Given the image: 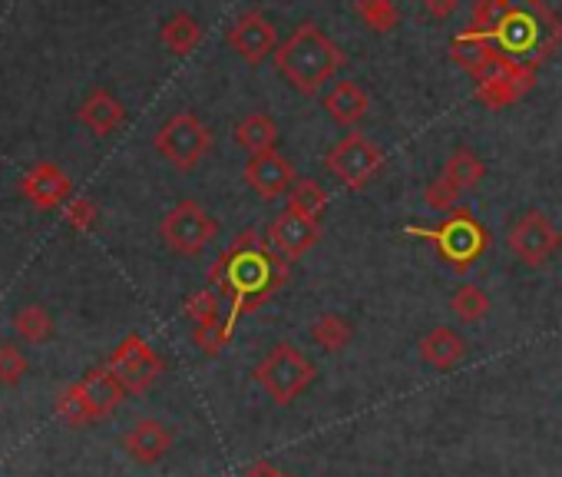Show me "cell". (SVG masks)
Instances as JSON below:
<instances>
[{
	"instance_id": "cell-1",
	"label": "cell",
	"mask_w": 562,
	"mask_h": 477,
	"mask_svg": "<svg viewBox=\"0 0 562 477\" xmlns=\"http://www.w3.org/2000/svg\"><path fill=\"white\" fill-rule=\"evenodd\" d=\"M285 279H289V263L268 253L255 239V232L238 235V243L212 269V282L222 286V292L232 299V312H228L232 325L241 315L261 309L281 286H285Z\"/></svg>"
},
{
	"instance_id": "cell-2",
	"label": "cell",
	"mask_w": 562,
	"mask_h": 477,
	"mask_svg": "<svg viewBox=\"0 0 562 477\" xmlns=\"http://www.w3.org/2000/svg\"><path fill=\"white\" fill-rule=\"evenodd\" d=\"M274 67L299 93L315 97L345 64L341 47L318 27V24H302L295 27L274 51Z\"/></svg>"
},
{
	"instance_id": "cell-3",
	"label": "cell",
	"mask_w": 562,
	"mask_h": 477,
	"mask_svg": "<svg viewBox=\"0 0 562 477\" xmlns=\"http://www.w3.org/2000/svg\"><path fill=\"white\" fill-rule=\"evenodd\" d=\"M315 362L289 345V342H281L274 345L258 365H255V381L261 385V391L274 401V404H292L295 398H302L312 385H315Z\"/></svg>"
},
{
	"instance_id": "cell-4",
	"label": "cell",
	"mask_w": 562,
	"mask_h": 477,
	"mask_svg": "<svg viewBox=\"0 0 562 477\" xmlns=\"http://www.w3.org/2000/svg\"><path fill=\"white\" fill-rule=\"evenodd\" d=\"M126 398V388L120 385V378L106 368H93L87 371L77 385H70L60 401H57V411L67 424H93L106 414H113Z\"/></svg>"
},
{
	"instance_id": "cell-5",
	"label": "cell",
	"mask_w": 562,
	"mask_h": 477,
	"mask_svg": "<svg viewBox=\"0 0 562 477\" xmlns=\"http://www.w3.org/2000/svg\"><path fill=\"white\" fill-rule=\"evenodd\" d=\"M411 235H420V239H430V243L437 246V253L457 269V273H467L473 259H480L490 246V235L486 229L463 209H457L440 229H417L411 225L407 229Z\"/></svg>"
},
{
	"instance_id": "cell-6",
	"label": "cell",
	"mask_w": 562,
	"mask_h": 477,
	"mask_svg": "<svg viewBox=\"0 0 562 477\" xmlns=\"http://www.w3.org/2000/svg\"><path fill=\"white\" fill-rule=\"evenodd\" d=\"M159 235H162V243L172 253H179V256H199V253L209 249V243L218 235V222L195 199H182L159 222Z\"/></svg>"
},
{
	"instance_id": "cell-7",
	"label": "cell",
	"mask_w": 562,
	"mask_h": 477,
	"mask_svg": "<svg viewBox=\"0 0 562 477\" xmlns=\"http://www.w3.org/2000/svg\"><path fill=\"white\" fill-rule=\"evenodd\" d=\"M209 146H212V133L195 113H176L156 133V153L182 173L195 169L205 159Z\"/></svg>"
},
{
	"instance_id": "cell-8",
	"label": "cell",
	"mask_w": 562,
	"mask_h": 477,
	"mask_svg": "<svg viewBox=\"0 0 562 477\" xmlns=\"http://www.w3.org/2000/svg\"><path fill=\"white\" fill-rule=\"evenodd\" d=\"M506 243H509L513 256H516L522 266L539 269V266H546V263L559 253V246H562V232L549 222L546 212L526 209V212H519V215L513 219V225H509V232H506Z\"/></svg>"
},
{
	"instance_id": "cell-9",
	"label": "cell",
	"mask_w": 562,
	"mask_h": 477,
	"mask_svg": "<svg viewBox=\"0 0 562 477\" xmlns=\"http://www.w3.org/2000/svg\"><path fill=\"white\" fill-rule=\"evenodd\" d=\"M325 166H328V173H331L341 186H348V189H364V186L384 169V153H381V146H374L368 136L348 133V136H341V140L328 149Z\"/></svg>"
},
{
	"instance_id": "cell-10",
	"label": "cell",
	"mask_w": 562,
	"mask_h": 477,
	"mask_svg": "<svg viewBox=\"0 0 562 477\" xmlns=\"http://www.w3.org/2000/svg\"><path fill=\"white\" fill-rule=\"evenodd\" d=\"M110 371L120 378L126 395H143L162 375V358L149 348L143 335H126L110 355Z\"/></svg>"
},
{
	"instance_id": "cell-11",
	"label": "cell",
	"mask_w": 562,
	"mask_h": 477,
	"mask_svg": "<svg viewBox=\"0 0 562 477\" xmlns=\"http://www.w3.org/2000/svg\"><path fill=\"white\" fill-rule=\"evenodd\" d=\"M225 41H228V47H232L245 64H251V67H258V64H265L268 57H274V51H278V44H281V41H278V31L271 27V21L261 18L258 11L241 14V18L228 27Z\"/></svg>"
},
{
	"instance_id": "cell-12",
	"label": "cell",
	"mask_w": 562,
	"mask_h": 477,
	"mask_svg": "<svg viewBox=\"0 0 562 477\" xmlns=\"http://www.w3.org/2000/svg\"><path fill=\"white\" fill-rule=\"evenodd\" d=\"M268 239H271V249L285 259L295 263L305 253H312L322 243V222L318 219H305L295 212H281L271 225H268Z\"/></svg>"
},
{
	"instance_id": "cell-13",
	"label": "cell",
	"mask_w": 562,
	"mask_h": 477,
	"mask_svg": "<svg viewBox=\"0 0 562 477\" xmlns=\"http://www.w3.org/2000/svg\"><path fill=\"white\" fill-rule=\"evenodd\" d=\"M295 169L292 163L281 156L278 149L274 153H261V156H251L248 166H245V182L251 186V192L265 202H274L281 196H289V189L295 186Z\"/></svg>"
},
{
	"instance_id": "cell-14",
	"label": "cell",
	"mask_w": 562,
	"mask_h": 477,
	"mask_svg": "<svg viewBox=\"0 0 562 477\" xmlns=\"http://www.w3.org/2000/svg\"><path fill=\"white\" fill-rule=\"evenodd\" d=\"M123 447H126V454H130L136 464L153 467V464H159V461L169 454V447H172V431H169L162 421H156V418H139V421L123 434Z\"/></svg>"
},
{
	"instance_id": "cell-15",
	"label": "cell",
	"mask_w": 562,
	"mask_h": 477,
	"mask_svg": "<svg viewBox=\"0 0 562 477\" xmlns=\"http://www.w3.org/2000/svg\"><path fill=\"white\" fill-rule=\"evenodd\" d=\"M325 110H328V117H331L338 126H355V123H361V120L368 117L371 97L364 93L361 84H355V80H338V84L328 90V97H325Z\"/></svg>"
},
{
	"instance_id": "cell-16",
	"label": "cell",
	"mask_w": 562,
	"mask_h": 477,
	"mask_svg": "<svg viewBox=\"0 0 562 477\" xmlns=\"http://www.w3.org/2000/svg\"><path fill=\"white\" fill-rule=\"evenodd\" d=\"M80 123L97 136H110L126 123V107L110 90H93L80 107Z\"/></svg>"
},
{
	"instance_id": "cell-17",
	"label": "cell",
	"mask_w": 562,
	"mask_h": 477,
	"mask_svg": "<svg viewBox=\"0 0 562 477\" xmlns=\"http://www.w3.org/2000/svg\"><path fill=\"white\" fill-rule=\"evenodd\" d=\"M24 192L27 199H34L37 206H64L70 199V179L54 166V163H37L27 176H24Z\"/></svg>"
},
{
	"instance_id": "cell-18",
	"label": "cell",
	"mask_w": 562,
	"mask_h": 477,
	"mask_svg": "<svg viewBox=\"0 0 562 477\" xmlns=\"http://www.w3.org/2000/svg\"><path fill=\"white\" fill-rule=\"evenodd\" d=\"M420 358L427 365L440 368V371H450L453 365H460L467 358V342H463L460 332L440 325V329H434V332H427L420 339Z\"/></svg>"
},
{
	"instance_id": "cell-19",
	"label": "cell",
	"mask_w": 562,
	"mask_h": 477,
	"mask_svg": "<svg viewBox=\"0 0 562 477\" xmlns=\"http://www.w3.org/2000/svg\"><path fill=\"white\" fill-rule=\"evenodd\" d=\"M278 123L274 117L268 113H248L238 126H235V143L241 149H248L251 156H261V153H274L278 146Z\"/></svg>"
},
{
	"instance_id": "cell-20",
	"label": "cell",
	"mask_w": 562,
	"mask_h": 477,
	"mask_svg": "<svg viewBox=\"0 0 562 477\" xmlns=\"http://www.w3.org/2000/svg\"><path fill=\"white\" fill-rule=\"evenodd\" d=\"M162 44H166V51L169 54H176V57H186V54H192L199 44H202V24L192 18V14H186V11H179V14H172L166 24H162Z\"/></svg>"
},
{
	"instance_id": "cell-21",
	"label": "cell",
	"mask_w": 562,
	"mask_h": 477,
	"mask_svg": "<svg viewBox=\"0 0 562 477\" xmlns=\"http://www.w3.org/2000/svg\"><path fill=\"white\" fill-rule=\"evenodd\" d=\"M285 202H289L285 212H295V215H305V219H322V212H325V206H328V192H325V186H322L318 179L302 176V179H295V186L289 189Z\"/></svg>"
},
{
	"instance_id": "cell-22",
	"label": "cell",
	"mask_w": 562,
	"mask_h": 477,
	"mask_svg": "<svg viewBox=\"0 0 562 477\" xmlns=\"http://www.w3.org/2000/svg\"><path fill=\"white\" fill-rule=\"evenodd\" d=\"M351 339H355V329H351V322L341 319L338 312H325V315H318L315 325H312V342H315L318 348H325L328 355L345 352V348L351 345Z\"/></svg>"
},
{
	"instance_id": "cell-23",
	"label": "cell",
	"mask_w": 562,
	"mask_h": 477,
	"mask_svg": "<svg viewBox=\"0 0 562 477\" xmlns=\"http://www.w3.org/2000/svg\"><path fill=\"white\" fill-rule=\"evenodd\" d=\"M443 176L463 192V189L480 186V179L486 176V163H483L470 146H457V149L450 153L447 166H443Z\"/></svg>"
},
{
	"instance_id": "cell-24",
	"label": "cell",
	"mask_w": 562,
	"mask_h": 477,
	"mask_svg": "<svg viewBox=\"0 0 562 477\" xmlns=\"http://www.w3.org/2000/svg\"><path fill=\"white\" fill-rule=\"evenodd\" d=\"M490 309H493V302H490L486 289H480L476 282H463V286L453 289V296H450V312H453L460 322H467V325L483 322V319L490 315Z\"/></svg>"
},
{
	"instance_id": "cell-25",
	"label": "cell",
	"mask_w": 562,
	"mask_h": 477,
	"mask_svg": "<svg viewBox=\"0 0 562 477\" xmlns=\"http://www.w3.org/2000/svg\"><path fill=\"white\" fill-rule=\"evenodd\" d=\"M361 24L374 34H391L401 24V8L394 0H355Z\"/></svg>"
},
{
	"instance_id": "cell-26",
	"label": "cell",
	"mask_w": 562,
	"mask_h": 477,
	"mask_svg": "<svg viewBox=\"0 0 562 477\" xmlns=\"http://www.w3.org/2000/svg\"><path fill=\"white\" fill-rule=\"evenodd\" d=\"M513 11V0H473L470 8V31L493 37Z\"/></svg>"
},
{
	"instance_id": "cell-27",
	"label": "cell",
	"mask_w": 562,
	"mask_h": 477,
	"mask_svg": "<svg viewBox=\"0 0 562 477\" xmlns=\"http://www.w3.org/2000/svg\"><path fill=\"white\" fill-rule=\"evenodd\" d=\"M14 329L24 342L31 345H41L54 335V319L44 306H24L18 315H14Z\"/></svg>"
},
{
	"instance_id": "cell-28",
	"label": "cell",
	"mask_w": 562,
	"mask_h": 477,
	"mask_svg": "<svg viewBox=\"0 0 562 477\" xmlns=\"http://www.w3.org/2000/svg\"><path fill=\"white\" fill-rule=\"evenodd\" d=\"M186 319H192L195 322V329L199 325H215V322H222V299L215 296V292H195L189 302H186Z\"/></svg>"
},
{
	"instance_id": "cell-29",
	"label": "cell",
	"mask_w": 562,
	"mask_h": 477,
	"mask_svg": "<svg viewBox=\"0 0 562 477\" xmlns=\"http://www.w3.org/2000/svg\"><path fill=\"white\" fill-rule=\"evenodd\" d=\"M232 322L228 319H222V322H215V325H199L195 329V345L205 352V355H218L225 345H228V339H232Z\"/></svg>"
},
{
	"instance_id": "cell-30",
	"label": "cell",
	"mask_w": 562,
	"mask_h": 477,
	"mask_svg": "<svg viewBox=\"0 0 562 477\" xmlns=\"http://www.w3.org/2000/svg\"><path fill=\"white\" fill-rule=\"evenodd\" d=\"M27 371V358L18 345H0V385H18Z\"/></svg>"
},
{
	"instance_id": "cell-31",
	"label": "cell",
	"mask_w": 562,
	"mask_h": 477,
	"mask_svg": "<svg viewBox=\"0 0 562 477\" xmlns=\"http://www.w3.org/2000/svg\"><path fill=\"white\" fill-rule=\"evenodd\" d=\"M457 196H460V189H457L443 173H440L434 182H427V189H424V199H427L430 209H453Z\"/></svg>"
},
{
	"instance_id": "cell-32",
	"label": "cell",
	"mask_w": 562,
	"mask_h": 477,
	"mask_svg": "<svg viewBox=\"0 0 562 477\" xmlns=\"http://www.w3.org/2000/svg\"><path fill=\"white\" fill-rule=\"evenodd\" d=\"M64 215H67V222H70L74 229H80V232H90V229L97 225V206H93L90 199H70Z\"/></svg>"
},
{
	"instance_id": "cell-33",
	"label": "cell",
	"mask_w": 562,
	"mask_h": 477,
	"mask_svg": "<svg viewBox=\"0 0 562 477\" xmlns=\"http://www.w3.org/2000/svg\"><path fill=\"white\" fill-rule=\"evenodd\" d=\"M420 8H424V14H427V18H434V21H447V18H453V14H457L460 0H420Z\"/></svg>"
},
{
	"instance_id": "cell-34",
	"label": "cell",
	"mask_w": 562,
	"mask_h": 477,
	"mask_svg": "<svg viewBox=\"0 0 562 477\" xmlns=\"http://www.w3.org/2000/svg\"><path fill=\"white\" fill-rule=\"evenodd\" d=\"M241 477H292V474L278 470V467H271V464H251V467L241 470Z\"/></svg>"
}]
</instances>
